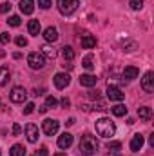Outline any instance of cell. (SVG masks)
<instances>
[{
  "instance_id": "obj_1",
  "label": "cell",
  "mask_w": 154,
  "mask_h": 156,
  "mask_svg": "<svg viewBox=\"0 0 154 156\" xmlns=\"http://www.w3.org/2000/svg\"><path fill=\"white\" fill-rule=\"evenodd\" d=\"M78 149H80L82 154H85V156L94 154V153L98 151V140H96V136L85 133V134L80 138V145H78Z\"/></svg>"
},
{
  "instance_id": "obj_2",
  "label": "cell",
  "mask_w": 154,
  "mask_h": 156,
  "mask_svg": "<svg viewBox=\"0 0 154 156\" xmlns=\"http://www.w3.org/2000/svg\"><path fill=\"white\" fill-rule=\"evenodd\" d=\"M96 133H98L102 138H111V136H114V133H116L114 122H111L109 118H100V120H96Z\"/></svg>"
},
{
  "instance_id": "obj_3",
  "label": "cell",
  "mask_w": 154,
  "mask_h": 156,
  "mask_svg": "<svg viewBox=\"0 0 154 156\" xmlns=\"http://www.w3.org/2000/svg\"><path fill=\"white\" fill-rule=\"evenodd\" d=\"M27 64H29V67L31 69H44L45 67V56L38 53V51H35V53H31L29 56H27Z\"/></svg>"
},
{
  "instance_id": "obj_4",
  "label": "cell",
  "mask_w": 154,
  "mask_h": 156,
  "mask_svg": "<svg viewBox=\"0 0 154 156\" xmlns=\"http://www.w3.org/2000/svg\"><path fill=\"white\" fill-rule=\"evenodd\" d=\"M80 5V0H58V11L62 15H71L75 13Z\"/></svg>"
},
{
  "instance_id": "obj_5",
  "label": "cell",
  "mask_w": 154,
  "mask_h": 156,
  "mask_svg": "<svg viewBox=\"0 0 154 156\" xmlns=\"http://www.w3.org/2000/svg\"><path fill=\"white\" fill-rule=\"evenodd\" d=\"M58 129H60V122H58V120H51V118H47V120L42 122V131H44L47 136L56 134Z\"/></svg>"
},
{
  "instance_id": "obj_6",
  "label": "cell",
  "mask_w": 154,
  "mask_h": 156,
  "mask_svg": "<svg viewBox=\"0 0 154 156\" xmlns=\"http://www.w3.org/2000/svg\"><path fill=\"white\" fill-rule=\"evenodd\" d=\"M107 98L111 100V102H121L123 98H125V93L118 87V85H107Z\"/></svg>"
},
{
  "instance_id": "obj_7",
  "label": "cell",
  "mask_w": 154,
  "mask_h": 156,
  "mask_svg": "<svg viewBox=\"0 0 154 156\" xmlns=\"http://www.w3.org/2000/svg\"><path fill=\"white\" fill-rule=\"evenodd\" d=\"M9 98H11V102H15V104H22V102H26V98H27V91H26L24 87H13V91L9 93Z\"/></svg>"
},
{
  "instance_id": "obj_8",
  "label": "cell",
  "mask_w": 154,
  "mask_h": 156,
  "mask_svg": "<svg viewBox=\"0 0 154 156\" xmlns=\"http://www.w3.org/2000/svg\"><path fill=\"white\" fill-rule=\"evenodd\" d=\"M142 89L145 93H154V73L152 71H147L145 76L142 78Z\"/></svg>"
},
{
  "instance_id": "obj_9",
  "label": "cell",
  "mask_w": 154,
  "mask_h": 156,
  "mask_svg": "<svg viewBox=\"0 0 154 156\" xmlns=\"http://www.w3.org/2000/svg\"><path fill=\"white\" fill-rule=\"evenodd\" d=\"M69 83H71V76H69L67 73H58V75H54V87H56V89H65Z\"/></svg>"
},
{
  "instance_id": "obj_10",
  "label": "cell",
  "mask_w": 154,
  "mask_h": 156,
  "mask_svg": "<svg viewBox=\"0 0 154 156\" xmlns=\"http://www.w3.org/2000/svg\"><path fill=\"white\" fill-rule=\"evenodd\" d=\"M26 136H27V140H29L31 144H35V142L38 140V127H37L35 123H27V125H26Z\"/></svg>"
},
{
  "instance_id": "obj_11",
  "label": "cell",
  "mask_w": 154,
  "mask_h": 156,
  "mask_svg": "<svg viewBox=\"0 0 154 156\" xmlns=\"http://www.w3.org/2000/svg\"><path fill=\"white\" fill-rule=\"evenodd\" d=\"M73 145V134L71 133H64L58 136V147L60 149H69Z\"/></svg>"
},
{
  "instance_id": "obj_12",
  "label": "cell",
  "mask_w": 154,
  "mask_h": 156,
  "mask_svg": "<svg viewBox=\"0 0 154 156\" xmlns=\"http://www.w3.org/2000/svg\"><path fill=\"white\" fill-rule=\"evenodd\" d=\"M143 136L142 134H134L132 136V140H131V151L132 153H138V151H142V147H143Z\"/></svg>"
},
{
  "instance_id": "obj_13",
  "label": "cell",
  "mask_w": 154,
  "mask_h": 156,
  "mask_svg": "<svg viewBox=\"0 0 154 156\" xmlns=\"http://www.w3.org/2000/svg\"><path fill=\"white\" fill-rule=\"evenodd\" d=\"M138 75H140V71H138V67H134V66H127V67L123 69V73H121L123 80H134V78H138Z\"/></svg>"
},
{
  "instance_id": "obj_14",
  "label": "cell",
  "mask_w": 154,
  "mask_h": 156,
  "mask_svg": "<svg viewBox=\"0 0 154 156\" xmlns=\"http://www.w3.org/2000/svg\"><path fill=\"white\" fill-rule=\"evenodd\" d=\"M18 7H20V11H22L24 15H31V13L35 11V2H33V0H20Z\"/></svg>"
},
{
  "instance_id": "obj_15",
  "label": "cell",
  "mask_w": 154,
  "mask_h": 156,
  "mask_svg": "<svg viewBox=\"0 0 154 156\" xmlns=\"http://www.w3.org/2000/svg\"><path fill=\"white\" fill-rule=\"evenodd\" d=\"M44 38L47 40V42H56V40H58V29L53 27V26H49V27L44 31Z\"/></svg>"
},
{
  "instance_id": "obj_16",
  "label": "cell",
  "mask_w": 154,
  "mask_h": 156,
  "mask_svg": "<svg viewBox=\"0 0 154 156\" xmlns=\"http://www.w3.org/2000/svg\"><path fill=\"white\" fill-rule=\"evenodd\" d=\"M96 80H98V78L94 76V75H82V76H80V85H83V87H93V85H96Z\"/></svg>"
},
{
  "instance_id": "obj_17",
  "label": "cell",
  "mask_w": 154,
  "mask_h": 156,
  "mask_svg": "<svg viewBox=\"0 0 154 156\" xmlns=\"http://www.w3.org/2000/svg\"><path fill=\"white\" fill-rule=\"evenodd\" d=\"M138 116L142 122H149L151 116H152V109L151 107H147V105H143V107H138Z\"/></svg>"
},
{
  "instance_id": "obj_18",
  "label": "cell",
  "mask_w": 154,
  "mask_h": 156,
  "mask_svg": "<svg viewBox=\"0 0 154 156\" xmlns=\"http://www.w3.org/2000/svg\"><path fill=\"white\" fill-rule=\"evenodd\" d=\"M80 42H82V47H83V49H93V47L96 45V38H94L93 35H83Z\"/></svg>"
},
{
  "instance_id": "obj_19",
  "label": "cell",
  "mask_w": 154,
  "mask_h": 156,
  "mask_svg": "<svg viewBox=\"0 0 154 156\" xmlns=\"http://www.w3.org/2000/svg\"><path fill=\"white\" fill-rule=\"evenodd\" d=\"M40 22L38 20H29V24H27V31H29V35H33V37H38L40 35Z\"/></svg>"
},
{
  "instance_id": "obj_20",
  "label": "cell",
  "mask_w": 154,
  "mask_h": 156,
  "mask_svg": "<svg viewBox=\"0 0 154 156\" xmlns=\"http://www.w3.org/2000/svg\"><path fill=\"white\" fill-rule=\"evenodd\" d=\"M24 154H26V147L20 145V144H15L9 151V156H24Z\"/></svg>"
},
{
  "instance_id": "obj_21",
  "label": "cell",
  "mask_w": 154,
  "mask_h": 156,
  "mask_svg": "<svg viewBox=\"0 0 154 156\" xmlns=\"http://www.w3.org/2000/svg\"><path fill=\"white\" fill-rule=\"evenodd\" d=\"M9 76H11L9 69L2 66V67H0V85H5V83H7V80H9Z\"/></svg>"
},
{
  "instance_id": "obj_22",
  "label": "cell",
  "mask_w": 154,
  "mask_h": 156,
  "mask_svg": "<svg viewBox=\"0 0 154 156\" xmlns=\"http://www.w3.org/2000/svg\"><path fill=\"white\" fill-rule=\"evenodd\" d=\"M62 55H64L65 60H73V58H75V51H73L71 45H64V47H62Z\"/></svg>"
},
{
  "instance_id": "obj_23",
  "label": "cell",
  "mask_w": 154,
  "mask_h": 156,
  "mask_svg": "<svg viewBox=\"0 0 154 156\" xmlns=\"http://www.w3.org/2000/svg\"><path fill=\"white\" fill-rule=\"evenodd\" d=\"M113 115H114V116H125V115H127V107L121 105V104H118V105L113 107Z\"/></svg>"
},
{
  "instance_id": "obj_24",
  "label": "cell",
  "mask_w": 154,
  "mask_h": 156,
  "mask_svg": "<svg viewBox=\"0 0 154 156\" xmlns=\"http://www.w3.org/2000/svg\"><path fill=\"white\" fill-rule=\"evenodd\" d=\"M42 55L47 56V58H54V56H56V51H54L51 45H44V47H42Z\"/></svg>"
},
{
  "instance_id": "obj_25",
  "label": "cell",
  "mask_w": 154,
  "mask_h": 156,
  "mask_svg": "<svg viewBox=\"0 0 154 156\" xmlns=\"http://www.w3.org/2000/svg\"><path fill=\"white\" fill-rule=\"evenodd\" d=\"M82 66H83L87 71H91V69L94 67V64H93V55H87V56L82 60Z\"/></svg>"
},
{
  "instance_id": "obj_26",
  "label": "cell",
  "mask_w": 154,
  "mask_h": 156,
  "mask_svg": "<svg viewBox=\"0 0 154 156\" xmlns=\"http://www.w3.org/2000/svg\"><path fill=\"white\" fill-rule=\"evenodd\" d=\"M107 149L111 153H118L121 149V142H107Z\"/></svg>"
},
{
  "instance_id": "obj_27",
  "label": "cell",
  "mask_w": 154,
  "mask_h": 156,
  "mask_svg": "<svg viewBox=\"0 0 154 156\" xmlns=\"http://www.w3.org/2000/svg\"><path fill=\"white\" fill-rule=\"evenodd\" d=\"M7 24L13 26V27H18V26H20V16H18V15H11V16L7 18Z\"/></svg>"
},
{
  "instance_id": "obj_28",
  "label": "cell",
  "mask_w": 154,
  "mask_h": 156,
  "mask_svg": "<svg viewBox=\"0 0 154 156\" xmlns=\"http://www.w3.org/2000/svg\"><path fill=\"white\" fill-rule=\"evenodd\" d=\"M56 105H58V100H56L54 96H47V98H45V107H47V109L56 107Z\"/></svg>"
},
{
  "instance_id": "obj_29",
  "label": "cell",
  "mask_w": 154,
  "mask_h": 156,
  "mask_svg": "<svg viewBox=\"0 0 154 156\" xmlns=\"http://www.w3.org/2000/svg\"><path fill=\"white\" fill-rule=\"evenodd\" d=\"M129 5H131L134 11H140V9L143 7V0H131V2H129Z\"/></svg>"
},
{
  "instance_id": "obj_30",
  "label": "cell",
  "mask_w": 154,
  "mask_h": 156,
  "mask_svg": "<svg viewBox=\"0 0 154 156\" xmlns=\"http://www.w3.org/2000/svg\"><path fill=\"white\" fill-rule=\"evenodd\" d=\"M11 7H13V5H11L9 2H4V4L0 5V13H4V15H5V13H9V11H11Z\"/></svg>"
},
{
  "instance_id": "obj_31",
  "label": "cell",
  "mask_w": 154,
  "mask_h": 156,
  "mask_svg": "<svg viewBox=\"0 0 154 156\" xmlns=\"http://www.w3.org/2000/svg\"><path fill=\"white\" fill-rule=\"evenodd\" d=\"M9 42H11L9 33H0V44H9Z\"/></svg>"
},
{
  "instance_id": "obj_32",
  "label": "cell",
  "mask_w": 154,
  "mask_h": 156,
  "mask_svg": "<svg viewBox=\"0 0 154 156\" xmlns=\"http://www.w3.org/2000/svg\"><path fill=\"white\" fill-rule=\"evenodd\" d=\"M15 42H16L18 47H26V45H27V38H24V37H16Z\"/></svg>"
},
{
  "instance_id": "obj_33",
  "label": "cell",
  "mask_w": 154,
  "mask_h": 156,
  "mask_svg": "<svg viewBox=\"0 0 154 156\" xmlns=\"http://www.w3.org/2000/svg\"><path fill=\"white\" fill-rule=\"evenodd\" d=\"M38 7H42V9H49V7H51V0H38Z\"/></svg>"
},
{
  "instance_id": "obj_34",
  "label": "cell",
  "mask_w": 154,
  "mask_h": 156,
  "mask_svg": "<svg viewBox=\"0 0 154 156\" xmlns=\"http://www.w3.org/2000/svg\"><path fill=\"white\" fill-rule=\"evenodd\" d=\"M33 111H35V104H31V102H29V104L24 107V115H31Z\"/></svg>"
},
{
  "instance_id": "obj_35",
  "label": "cell",
  "mask_w": 154,
  "mask_h": 156,
  "mask_svg": "<svg viewBox=\"0 0 154 156\" xmlns=\"http://www.w3.org/2000/svg\"><path fill=\"white\" fill-rule=\"evenodd\" d=\"M13 134H15V136H18V134H22V127H20L18 123H15V125H13Z\"/></svg>"
},
{
  "instance_id": "obj_36",
  "label": "cell",
  "mask_w": 154,
  "mask_h": 156,
  "mask_svg": "<svg viewBox=\"0 0 154 156\" xmlns=\"http://www.w3.org/2000/svg\"><path fill=\"white\" fill-rule=\"evenodd\" d=\"M60 104H62V107H69V105H71V100H69L67 96H64V98L60 100Z\"/></svg>"
},
{
  "instance_id": "obj_37",
  "label": "cell",
  "mask_w": 154,
  "mask_h": 156,
  "mask_svg": "<svg viewBox=\"0 0 154 156\" xmlns=\"http://www.w3.org/2000/svg\"><path fill=\"white\" fill-rule=\"evenodd\" d=\"M89 98H100V91H89Z\"/></svg>"
},
{
  "instance_id": "obj_38",
  "label": "cell",
  "mask_w": 154,
  "mask_h": 156,
  "mask_svg": "<svg viewBox=\"0 0 154 156\" xmlns=\"http://www.w3.org/2000/svg\"><path fill=\"white\" fill-rule=\"evenodd\" d=\"M33 94H35V96H38V94H44V87H35Z\"/></svg>"
},
{
  "instance_id": "obj_39",
  "label": "cell",
  "mask_w": 154,
  "mask_h": 156,
  "mask_svg": "<svg viewBox=\"0 0 154 156\" xmlns=\"http://www.w3.org/2000/svg\"><path fill=\"white\" fill-rule=\"evenodd\" d=\"M38 156H47V147H40Z\"/></svg>"
},
{
  "instance_id": "obj_40",
  "label": "cell",
  "mask_w": 154,
  "mask_h": 156,
  "mask_svg": "<svg viewBox=\"0 0 154 156\" xmlns=\"http://www.w3.org/2000/svg\"><path fill=\"white\" fill-rule=\"evenodd\" d=\"M75 122H76V120H75V118H69V120H67V122H65V125H73V123H75Z\"/></svg>"
},
{
  "instance_id": "obj_41",
  "label": "cell",
  "mask_w": 154,
  "mask_h": 156,
  "mask_svg": "<svg viewBox=\"0 0 154 156\" xmlns=\"http://www.w3.org/2000/svg\"><path fill=\"white\" fill-rule=\"evenodd\" d=\"M149 145L154 147V134H151V138H149Z\"/></svg>"
},
{
  "instance_id": "obj_42",
  "label": "cell",
  "mask_w": 154,
  "mask_h": 156,
  "mask_svg": "<svg viewBox=\"0 0 154 156\" xmlns=\"http://www.w3.org/2000/svg\"><path fill=\"white\" fill-rule=\"evenodd\" d=\"M53 156H67L65 153H56V154H53Z\"/></svg>"
},
{
  "instance_id": "obj_43",
  "label": "cell",
  "mask_w": 154,
  "mask_h": 156,
  "mask_svg": "<svg viewBox=\"0 0 154 156\" xmlns=\"http://www.w3.org/2000/svg\"><path fill=\"white\" fill-rule=\"evenodd\" d=\"M107 156H121V154H118V153H111V154H107Z\"/></svg>"
},
{
  "instance_id": "obj_44",
  "label": "cell",
  "mask_w": 154,
  "mask_h": 156,
  "mask_svg": "<svg viewBox=\"0 0 154 156\" xmlns=\"http://www.w3.org/2000/svg\"><path fill=\"white\" fill-rule=\"evenodd\" d=\"M0 156H2V154H0Z\"/></svg>"
}]
</instances>
